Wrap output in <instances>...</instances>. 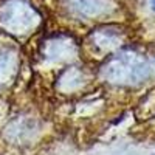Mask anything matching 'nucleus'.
<instances>
[{
  "label": "nucleus",
  "mask_w": 155,
  "mask_h": 155,
  "mask_svg": "<svg viewBox=\"0 0 155 155\" xmlns=\"http://www.w3.org/2000/svg\"><path fill=\"white\" fill-rule=\"evenodd\" d=\"M155 67L146 56L132 50H121L112 54L101 67V78L120 87H135L146 82Z\"/></svg>",
  "instance_id": "1"
},
{
  "label": "nucleus",
  "mask_w": 155,
  "mask_h": 155,
  "mask_svg": "<svg viewBox=\"0 0 155 155\" xmlns=\"http://www.w3.org/2000/svg\"><path fill=\"white\" fill-rule=\"evenodd\" d=\"M3 27L16 34L27 33L34 23V12L20 2H12L6 5L3 14H2Z\"/></svg>",
  "instance_id": "2"
},
{
  "label": "nucleus",
  "mask_w": 155,
  "mask_h": 155,
  "mask_svg": "<svg viewBox=\"0 0 155 155\" xmlns=\"http://www.w3.org/2000/svg\"><path fill=\"white\" fill-rule=\"evenodd\" d=\"M37 121L31 116H17L16 120H12L6 129H5V137L11 143H27L30 141L36 132H37Z\"/></svg>",
  "instance_id": "3"
},
{
  "label": "nucleus",
  "mask_w": 155,
  "mask_h": 155,
  "mask_svg": "<svg viewBox=\"0 0 155 155\" xmlns=\"http://www.w3.org/2000/svg\"><path fill=\"white\" fill-rule=\"evenodd\" d=\"M17 74V56L11 50H0V87L8 85Z\"/></svg>",
  "instance_id": "4"
},
{
  "label": "nucleus",
  "mask_w": 155,
  "mask_h": 155,
  "mask_svg": "<svg viewBox=\"0 0 155 155\" xmlns=\"http://www.w3.org/2000/svg\"><path fill=\"white\" fill-rule=\"evenodd\" d=\"M150 6H152V9L155 11V0H150Z\"/></svg>",
  "instance_id": "5"
},
{
  "label": "nucleus",
  "mask_w": 155,
  "mask_h": 155,
  "mask_svg": "<svg viewBox=\"0 0 155 155\" xmlns=\"http://www.w3.org/2000/svg\"><path fill=\"white\" fill-rule=\"evenodd\" d=\"M153 155H155V153H153Z\"/></svg>",
  "instance_id": "6"
}]
</instances>
